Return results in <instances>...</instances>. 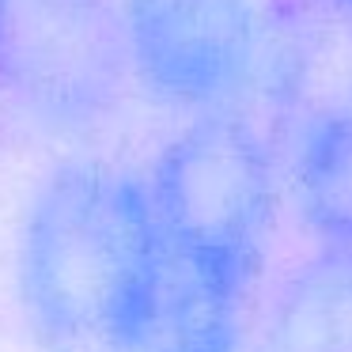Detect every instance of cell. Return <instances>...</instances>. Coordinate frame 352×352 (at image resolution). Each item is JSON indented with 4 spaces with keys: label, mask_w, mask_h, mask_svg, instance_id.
<instances>
[{
    "label": "cell",
    "mask_w": 352,
    "mask_h": 352,
    "mask_svg": "<svg viewBox=\"0 0 352 352\" xmlns=\"http://www.w3.org/2000/svg\"><path fill=\"white\" fill-rule=\"evenodd\" d=\"M148 178L110 163H65L19 228L16 296L46 352H137L160 273Z\"/></svg>",
    "instance_id": "6da1fadb"
},
{
    "label": "cell",
    "mask_w": 352,
    "mask_h": 352,
    "mask_svg": "<svg viewBox=\"0 0 352 352\" xmlns=\"http://www.w3.org/2000/svg\"><path fill=\"white\" fill-rule=\"evenodd\" d=\"M292 197L318 246H352V95L318 110L303 129Z\"/></svg>",
    "instance_id": "52a82bcc"
},
{
    "label": "cell",
    "mask_w": 352,
    "mask_h": 352,
    "mask_svg": "<svg viewBox=\"0 0 352 352\" xmlns=\"http://www.w3.org/2000/svg\"><path fill=\"white\" fill-rule=\"evenodd\" d=\"M110 31L99 0H16L0 72L38 107L80 114L110 87Z\"/></svg>",
    "instance_id": "277c9868"
},
{
    "label": "cell",
    "mask_w": 352,
    "mask_h": 352,
    "mask_svg": "<svg viewBox=\"0 0 352 352\" xmlns=\"http://www.w3.org/2000/svg\"><path fill=\"white\" fill-rule=\"evenodd\" d=\"M250 284L160 250L148 322L137 352H239Z\"/></svg>",
    "instance_id": "5b68a950"
},
{
    "label": "cell",
    "mask_w": 352,
    "mask_h": 352,
    "mask_svg": "<svg viewBox=\"0 0 352 352\" xmlns=\"http://www.w3.org/2000/svg\"><path fill=\"white\" fill-rule=\"evenodd\" d=\"M163 250L258 280L276 216V178L261 137L239 114H205L160 152L148 175Z\"/></svg>",
    "instance_id": "7a4b0ae2"
},
{
    "label": "cell",
    "mask_w": 352,
    "mask_h": 352,
    "mask_svg": "<svg viewBox=\"0 0 352 352\" xmlns=\"http://www.w3.org/2000/svg\"><path fill=\"white\" fill-rule=\"evenodd\" d=\"M254 352H352V246H318L292 269Z\"/></svg>",
    "instance_id": "8992f818"
},
{
    "label": "cell",
    "mask_w": 352,
    "mask_h": 352,
    "mask_svg": "<svg viewBox=\"0 0 352 352\" xmlns=\"http://www.w3.org/2000/svg\"><path fill=\"white\" fill-rule=\"evenodd\" d=\"M12 16H16V0H0V65H4V54H8Z\"/></svg>",
    "instance_id": "ba28073f"
},
{
    "label": "cell",
    "mask_w": 352,
    "mask_h": 352,
    "mask_svg": "<svg viewBox=\"0 0 352 352\" xmlns=\"http://www.w3.org/2000/svg\"><path fill=\"white\" fill-rule=\"evenodd\" d=\"M122 34L140 80L201 118L231 110L254 80V0H125Z\"/></svg>",
    "instance_id": "3957f363"
},
{
    "label": "cell",
    "mask_w": 352,
    "mask_h": 352,
    "mask_svg": "<svg viewBox=\"0 0 352 352\" xmlns=\"http://www.w3.org/2000/svg\"><path fill=\"white\" fill-rule=\"evenodd\" d=\"M337 4H341V8H344V12H349V16H352V0H337Z\"/></svg>",
    "instance_id": "9c48e42d"
}]
</instances>
